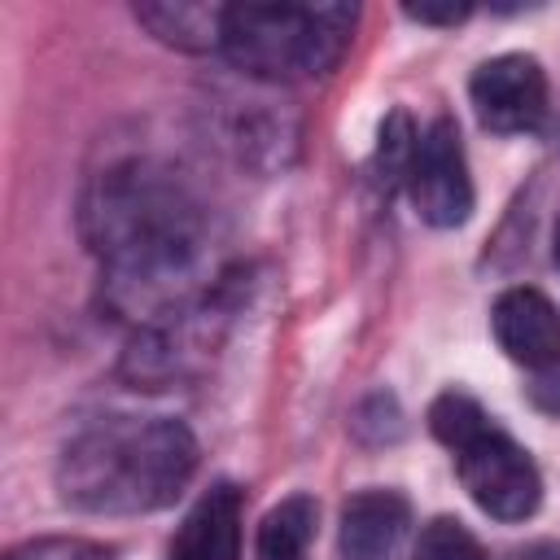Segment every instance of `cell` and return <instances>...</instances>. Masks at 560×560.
Instances as JSON below:
<instances>
[{
  "instance_id": "1",
  "label": "cell",
  "mask_w": 560,
  "mask_h": 560,
  "mask_svg": "<svg viewBox=\"0 0 560 560\" xmlns=\"http://www.w3.org/2000/svg\"><path fill=\"white\" fill-rule=\"evenodd\" d=\"M83 228L105 254L118 293L140 311L171 306L201 262V214L192 197L149 162L105 171L83 206Z\"/></svg>"
},
{
  "instance_id": "2",
  "label": "cell",
  "mask_w": 560,
  "mask_h": 560,
  "mask_svg": "<svg viewBox=\"0 0 560 560\" xmlns=\"http://www.w3.org/2000/svg\"><path fill=\"white\" fill-rule=\"evenodd\" d=\"M197 468V438L171 416H109L66 442L57 490L96 516H136L175 503Z\"/></svg>"
},
{
  "instance_id": "3",
  "label": "cell",
  "mask_w": 560,
  "mask_h": 560,
  "mask_svg": "<svg viewBox=\"0 0 560 560\" xmlns=\"http://www.w3.org/2000/svg\"><path fill=\"white\" fill-rule=\"evenodd\" d=\"M354 22V4H228L219 52L254 79H315L346 57Z\"/></svg>"
},
{
  "instance_id": "4",
  "label": "cell",
  "mask_w": 560,
  "mask_h": 560,
  "mask_svg": "<svg viewBox=\"0 0 560 560\" xmlns=\"http://www.w3.org/2000/svg\"><path fill=\"white\" fill-rule=\"evenodd\" d=\"M455 468H459L468 499L494 521H525L542 503L538 464L499 424H490L472 442H464L455 451Z\"/></svg>"
},
{
  "instance_id": "5",
  "label": "cell",
  "mask_w": 560,
  "mask_h": 560,
  "mask_svg": "<svg viewBox=\"0 0 560 560\" xmlns=\"http://www.w3.org/2000/svg\"><path fill=\"white\" fill-rule=\"evenodd\" d=\"M407 197L429 228H459L472 214V175L455 118L442 114L420 131L407 171Z\"/></svg>"
},
{
  "instance_id": "6",
  "label": "cell",
  "mask_w": 560,
  "mask_h": 560,
  "mask_svg": "<svg viewBox=\"0 0 560 560\" xmlns=\"http://www.w3.org/2000/svg\"><path fill=\"white\" fill-rule=\"evenodd\" d=\"M477 122L499 136L534 131L547 118V74L529 52H499L468 79Z\"/></svg>"
},
{
  "instance_id": "7",
  "label": "cell",
  "mask_w": 560,
  "mask_h": 560,
  "mask_svg": "<svg viewBox=\"0 0 560 560\" xmlns=\"http://www.w3.org/2000/svg\"><path fill=\"white\" fill-rule=\"evenodd\" d=\"M490 328H494V341L503 346V354L525 363L529 372L560 359V311L547 293H538L529 284L503 289L494 298Z\"/></svg>"
},
{
  "instance_id": "8",
  "label": "cell",
  "mask_w": 560,
  "mask_h": 560,
  "mask_svg": "<svg viewBox=\"0 0 560 560\" xmlns=\"http://www.w3.org/2000/svg\"><path fill=\"white\" fill-rule=\"evenodd\" d=\"M411 525L398 490H359L341 508V560H389Z\"/></svg>"
},
{
  "instance_id": "9",
  "label": "cell",
  "mask_w": 560,
  "mask_h": 560,
  "mask_svg": "<svg viewBox=\"0 0 560 560\" xmlns=\"http://www.w3.org/2000/svg\"><path fill=\"white\" fill-rule=\"evenodd\" d=\"M171 560H241V494L236 486H214L184 516Z\"/></svg>"
},
{
  "instance_id": "10",
  "label": "cell",
  "mask_w": 560,
  "mask_h": 560,
  "mask_svg": "<svg viewBox=\"0 0 560 560\" xmlns=\"http://www.w3.org/2000/svg\"><path fill=\"white\" fill-rule=\"evenodd\" d=\"M223 9L228 4H188V0H158V4H136V18L171 48L184 52H206L223 44Z\"/></svg>"
},
{
  "instance_id": "11",
  "label": "cell",
  "mask_w": 560,
  "mask_h": 560,
  "mask_svg": "<svg viewBox=\"0 0 560 560\" xmlns=\"http://www.w3.org/2000/svg\"><path fill=\"white\" fill-rule=\"evenodd\" d=\"M319 525V503L311 494H289L280 499L262 521H258V542L254 560H306L311 538Z\"/></svg>"
},
{
  "instance_id": "12",
  "label": "cell",
  "mask_w": 560,
  "mask_h": 560,
  "mask_svg": "<svg viewBox=\"0 0 560 560\" xmlns=\"http://www.w3.org/2000/svg\"><path fill=\"white\" fill-rule=\"evenodd\" d=\"M494 420L486 416V407L459 389H446L429 402V433L446 446V451H459L464 442H472L481 429H490Z\"/></svg>"
},
{
  "instance_id": "13",
  "label": "cell",
  "mask_w": 560,
  "mask_h": 560,
  "mask_svg": "<svg viewBox=\"0 0 560 560\" xmlns=\"http://www.w3.org/2000/svg\"><path fill=\"white\" fill-rule=\"evenodd\" d=\"M416 144H420V131L411 127L407 109H394V114L381 122V140H376V179H381L385 188L407 184Z\"/></svg>"
},
{
  "instance_id": "14",
  "label": "cell",
  "mask_w": 560,
  "mask_h": 560,
  "mask_svg": "<svg viewBox=\"0 0 560 560\" xmlns=\"http://www.w3.org/2000/svg\"><path fill=\"white\" fill-rule=\"evenodd\" d=\"M416 560H486V551L464 521L433 516L416 538Z\"/></svg>"
},
{
  "instance_id": "15",
  "label": "cell",
  "mask_w": 560,
  "mask_h": 560,
  "mask_svg": "<svg viewBox=\"0 0 560 560\" xmlns=\"http://www.w3.org/2000/svg\"><path fill=\"white\" fill-rule=\"evenodd\" d=\"M9 560H114V556L88 538H39L9 551Z\"/></svg>"
},
{
  "instance_id": "16",
  "label": "cell",
  "mask_w": 560,
  "mask_h": 560,
  "mask_svg": "<svg viewBox=\"0 0 560 560\" xmlns=\"http://www.w3.org/2000/svg\"><path fill=\"white\" fill-rule=\"evenodd\" d=\"M402 13L411 22H429V26H455L472 13V4H464V0H420V4H402Z\"/></svg>"
},
{
  "instance_id": "17",
  "label": "cell",
  "mask_w": 560,
  "mask_h": 560,
  "mask_svg": "<svg viewBox=\"0 0 560 560\" xmlns=\"http://www.w3.org/2000/svg\"><path fill=\"white\" fill-rule=\"evenodd\" d=\"M525 394H529V402H534L538 411L560 416V359L547 363V368H534V381L525 385Z\"/></svg>"
},
{
  "instance_id": "18",
  "label": "cell",
  "mask_w": 560,
  "mask_h": 560,
  "mask_svg": "<svg viewBox=\"0 0 560 560\" xmlns=\"http://www.w3.org/2000/svg\"><path fill=\"white\" fill-rule=\"evenodd\" d=\"M512 560H560V547H556V542H534V547L516 551Z\"/></svg>"
},
{
  "instance_id": "19",
  "label": "cell",
  "mask_w": 560,
  "mask_h": 560,
  "mask_svg": "<svg viewBox=\"0 0 560 560\" xmlns=\"http://www.w3.org/2000/svg\"><path fill=\"white\" fill-rule=\"evenodd\" d=\"M556 262H560V228H556Z\"/></svg>"
}]
</instances>
